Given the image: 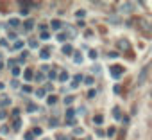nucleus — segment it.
<instances>
[{"label":"nucleus","mask_w":152,"mask_h":140,"mask_svg":"<svg viewBox=\"0 0 152 140\" xmlns=\"http://www.w3.org/2000/svg\"><path fill=\"white\" fill-rule=\"evenodd\" d=\"M23 77H25V81H31L32 77H34V72H32V68H27L25 72H23Z\"/></svg>","instance_id":"obj_5"},{"label":"nucleus","mask_w":152,"mask_h":140,"mask_svg":"<svg viewBox=\"0 0 152 140\" xmlns=\"http://www.w3.org/2000/svg\"><path fill=\"white\" fill-rule=\"evenodd\" d=\"M29 47L31 49H38V41H29Z\"/></svg>","instance_id":"obj_35"},{"label":"nucleus","mask_w":152,"mask_h":140,"mask_svg":"<svg viewBox=\"0 0 152 140\" xmlns=\"http://www.w3.org/2000/svg\"><path fill=\"white\" fill-rule=\"evenodd\" d=\"M27 110H29V111H36L38 108H36V104H29V106H27Z\"/></svg>","instance_id":"obj_38"},{"label":"nucleus","mask_w":152,"mask_h":140,"mask_svg":"<svg viewBox=\"0 0 152 140\" xmlns=\"http://www.w3.org/2000/svg\"><path fill=\"white\" fill-rule=\"evenodd\" d=\"M73 52V49H72V45H64L63 47V54H66V56H70Z\"/></svg>","instance_id":"obj_12"},{"label":"nucleus","mask_w":152,"mask_h":140,"mask_svg":"<svg viewBox=\"0 0 152 140\" xmlns=\"http://www.w3.org/2000/svg\"><path fill=\"white\" fill-rule=\"evenodd\" d=\"M116 49H120V50H129V49H131L129 40H118V41H116Z\"/></svg>","instance_id":"obj_2"},{"label":"nucleus","mask_w":152,"mask_h":140,"mask_svg":"<svg viewBox=\"0 0 152 140\" xmlns=\"http://www.w3.org/2000/svg\"><path fill=\"white\" fill-rule=\"evenodd\" d=\"M113 117H115L116 120H120V119H122V113H120V108H115V110H113Z\"/></svg>","instance_id":"obj_14"},{"label":"nucleus","mask_w":152,"mask_h":140,"mask_svg":"<svg viewBox=\"0 0 152 140\" xmlns=\"http://www.w3.org/2000/svg\"><path fill=\"white\" fill-rule=\"evenodd\" d=\"M132 7H134V6H132V4H129V2L120 4V11H122V13H131V11H132Z\"/></svg>","instance_id":"obj_4"},{"label":"nucleus","mask_w":152,"mask_h":140,"mask_svg":"<svg viewBox=\"0 0 152 140\" xmlns=\"http://www.w3.org/2000/svg\"><path fill=\"white\" fill-rule=\"evenodd\" d=\"M72 101H73V97H70V95H68V97L64 99V104H72Z\"/></svg>","instance_id":"obj_41"},{"label":"nucleus","mask_w":152,"mask_h":140,"mask_svg":"<svg viewBox=\"0 0 152 140\" xmlns=\"http://www.w3.org/2000/svg\"><path fill=\"white\" fill-rule=\"evenodd\" d=\"M95 95H97V92H95V90H90V92H88V97H90V99H93Z\"/></svg>","instance_id":"obj_37"},{"label":"nucleus","mask_w":152,"mask_h":140,"mask_svg":"<svg viewBox=\"0 0 152 140\" xmlns=\"http://www.w3.org/2000/svg\"><path fill=\"white\" fill-rule=\"evenodd\" d=\"M34 77H36V81H43V76H41V74H36Z\"/></svg>","instance_id":"obj_44"},{"label":"nucleus","mask_w":152,"mask_h":140,"mask_svg":"<svg viewBox=\"0 0 152 140\" xmlns=\"http://www.w3.org/2000/svg\"><path fill=\"white\" fill-rule=\"evenodd\" d=\"M11 72H13V76H15V77H18V76H20V74H22V70H20V68H18V66H15V68H13V70H11Z\"/></svg>","instance_id":"obj_22"},{"label":"nucleus","mask_w":152,"mask_h":140,"mask_svg":"<svg viewBox=\"0 0 152 140\" xmlns=\"http://www.w3.org/2000/svg\"><path fill=\"white\" fill-rule=\"evenodd\" d=\"M43 140H50V138H43Z\"/></svg>","instance_id":"obj_48"},{"label":"nucleus","mask_w":152,"mask_h":140,"mask_svg":"<svg viewBox=\"0 0 152 140\" xmlns=\"http://www.w3.org/2000/svg\"><path fill=\"white\" fill-rule=\"evenodd\" d=\"M23 25H25V29H27V31H31V29L34 27V20H27Z\"/></svg>","instance_id":"obj_17"},{"label":"nucleus","mask_w":152,"mask_h":140,"mask_svg":"<svg viewBox=\"0 0 152 140\" xmlns=\"http://www.w3.org/2000/svg\"><path fill=\"white\" fill-rule=\"evenodd\" d=\"M84 15H86V11H84V9H79V11H77V18H83Z\"/></svg>","instance_id":"obj_33"},{"label":"nucleus","mask_w":152,"mask_h":140,"mask_svg":"<svg viewBox=\"0 0 152 140\" xmlns=\"http://www.w3.org/2000/svg\"><path fill=\"white\" fill-rule=\"evenodd\" d=\"M0 90H4V83H0Z\"/></svg>","instance_id":"obj_46"},{"label":"nucleus","mask_w":152,"mask_h":140,"mask_svg":"<svg viewBox=\"0 0 152 140\" xmlns=\"http://www.w3.org/2000/svg\"><path fill=\"white\" fill-rule=\"evenodd\" d=\"M22 129V119H16L13 122V131H20Z\"/></svg>","instance_id":"obj_8"},{"label":"nucleus","mask_w":152,"mask_h":140,"mask_svg":"<svg viewBox=\"0 0 152 140\" xmlns=\"http://www.w3.org/2000/svg\"><path fill=\"white\" fill-rule=\"evenodd\" d=\"M50 27H52L54 31H59V29L63 27V24H61L59 20H52V22H50Z\"/></svg>","instance_id":"obj_6"},{"label":"nucleus","mask_w":152,"mask_h":140,"mask_svg":"<svg viewBox=\"0 0 152 140\" xmlns=\"http://www.w3.org/2000/svg\"><path fill=\"white\" fill-rule=\"evenodd\" d=\"M72 119H75V110L73 108H68L66 110V120H72Z\"/></svg>","instance_id":"obj_7"},{"label":"nucleus","mask_w":152,"mask_h":140,"mask_svg":"<svg viewBox=\"0 0 152 140\" xmlns=\"http://www.w3.org/2000/svg\"><path fill=\"white\" fill-rule=\"evenodd\" d=\"M15 49H16V50H22V49H23V41H16V43H15Z\"/></svg>","instance_id":"obj_28"},{"label":"nucleus","mask_w":152,"mask_h":140,"mask_svg":"<svg viewBox=\"0 0 152 140\" xmlns=\"http://www.w3.org/2000/svg\"><path fill=\"white\" fill-rule=\"evenodd\" d=\"M147 74H148V66H143V68H141V72H140V76H138V85H143Z\"/></svg>","instance_id":"obj_3"},{"label":"nucleus","mask_w":152,"mask_h":140,"mask_svg":"<svg viewBox=\"0 0 152 140\" xmlns=\"http://www.w3.org/2000/svg\"><path fill=\"white\" fill-rule=\"evenodd\" d=\"M22 90H23L25 94H31V92H32V88H31L29 85H23V88H22Z\"/></svg>","instance_id":"obj_31"},{"label":"nucleus","mask_w":152,"mask_h":140,"mask_svg":"<svg viewBox=\"0 0 152 140\" xmlns=\"http://www.w3.org/2000/svg\"><path fill=\"white\" fill-rule=\"evenodd\" d=\"M57 124H59V120H57V119H50V120H48V126H50V127H56Z\"/></svg>","instance_id":"obj_24"},{"label":"nucleus","mask_w":152,"mask_h":140,"mask_svg":"<svg viewBox=\"0 0 152 140\" xmlns=\"http://www.w3.org/2000/svg\"><path fill=\"white\" fill-rule=\"evenodd\" d=\"M73 61L75 63H83V54L81 52H73Z\"/></svg>","instance_id":"obj_10"},{"label":"nucleus","mask_w":152,"mask_h":140,"mask_svg":"<svg viewBox=\"0 0 152 140\" xmlns=\"http://www.w3.org/2000/svg\"><path fill=\"white\" fill-rule=\"evenodd\" d=\"M13 115H15L16 119H20V110H18V108H15V110H13Z\"/></svg>","instance_id":"obj_39"},{"label":"nucleus","mask_w":152,"mask_h":140,"mask_svg":"<svg viewBox=\"0 0 152 140\" xmlns=\"http://www.w3.org/2000/svg\"><path fill=\"white\" fill-rule=\"evenodd\" d=\"M118 56H120V54H118V52H115V50H113V52H109V57H113V59H115V57H118Z\"/></svg>","instance_id":"obj_40"},{"label":"nucleus","mask_w":152,"mask_h":140,"mask_svg":"<svg viewBox=\"0 0 152 140\" xmlns=\"http://www.w3.org/2000/svg\"><path fill=\"white\" fill-rule=\"evenodd\" d=\"M0 140H2V138H0Z\"/></svg>","instance_id":"obj_49"},{"label":"nucleus","mask_w":152,"mask_h":140,"mask_svg":"<svg viewBox=\"0 0 152 140\" xmlns=\"http://www.w3.org/2000/svg\"><path fill=\"white\" fill-rule=\"evenodd\" d=\"M90 57H91V59H97V57H99V52L91 49V50H90Z\"/></svg>","instance_id":"obj_25"},{"label":"nucleus","mask_w":152,"mask_h":140,"mask_svg":"<svg viewBox=\"0 0 152 140\" xmlns=\"http://www.w3.org/2000/svg\"><path fill=\"white\" fill-rule=\"evenodd\" d=\"M48 38H50V32H48V31H43V32L39 34V40H43V41L48 40Z\"/></svg>","instance_id":"obj_18"},{"label":"nucleus","mask_w":152,"mask_h":140,"mask_svg":"<svg viewBox=\"0 0 152 140\" xmlns=\"http://www.w3.org/2000/svg\"><path fill=\"white\" fill-rule=\"evenodd\" d=\"M4 119H7V111L6 110H0V120H4Z\"/></svg>","instance_id":"obj_30"},{"label":"nucleus","mask_w":152,"mask_h":140,"mask_svg":"<svg viewBox=\"0 0 152 140\" xmlns=\"http://www.w3.org/2000/svg\"><path fill=\"white\" fill-rule=\"evenodd\" d=\"M11 86H13V88H18V81H16V79H13V81H11Z\"/></svg>","instance_id":"obj_43"},{"label":"nucleus","mask_w":152,"mask_h":140,"mask_svg":"<svg viewBox=\"0 0 152 140\" xmlns=\"http://www.w3.org/2000/svg\"><path fill=\"white\" fill-rule=\"evenodd\" d=\"M2 68H4V63H2V61H0V70H2Z\"/></svg>","instance_id":"obj_45"},{"label":"nucleus","mask_w":152,"mask_h":140,"mask_svg":"<svg viewBox=\"0 0 152 140\" xmlns=\"http://www.w3.org/2000/svg\"><path fill=\"white\" fill-rule=\"evenodd\" d=\"M93 122H95V124H102V122H104V115H95V117H93Z\"/></svg>","instance_id":"obj_15"},{"label":"nucleus","mask_w":152,"mask_h":140,"mask_svg":"<svg viewBox=\"0 0 152 140\" xmlns=\"http://www.w3.org/2000/svg\"><path fill=\"white\" fill-rule=\"evenodd\" d=\"M47 94V90L45 88H39V90H36V97H43Z\"/></svg>","instance_id":"obj_23"},{"label":"nucleus","mask_w":152,"mask_h":140,"mask_svg":"<svg viewBox=\"0 0 152 140\" xmlns=\"http://www.w3.org/2000/svg\"><path fill=\"white\" fill-rule=\"evenodd\" d=\"M124 72H125V68H124L122 65H113V66H109V74H111L115 79H120V77L124 76Z\"/></svg>","instance_id":"obj_1"},{"label":"nucleus","mask_w":152,"mask_h":140,"mask_svg":"<svg viewBox=\"0 0 152 140\" xmlns=\"http://www.w3.org/2000/svg\"><path fill=\"white\" fill-rule=\"evenodd\" d=\"M39 57H41V59H48V57H50V54H48V50H45V49H43V50L39 52Z\"/></svg>","instance_id":"obj_19"},{"label":"nucleus","mask_w":152,"mask_h":140,"mask_svg":"<svg viewBox=\"0 0 152 140\" xmlns=\"http://www.w3.org/2000/svg\"><path fill=\"white\" fill-rule=\"evenodd\" d=\"M93 83H95V81H93V77H91V76L84 77V85H86V86H93Z\"/></svg>","instance_id":"obj_13"},{"label":"nucleus","mask_w":152,"mask_h":140,"mask_svg":"<svg viewBox=\"0 0 152 140\" xmlns=\"http://www.w3.org/2000/svg\"><path fill=\"white\" fill-rule=\"evenodd\" d=\"M41 133H43L41 127H34V129H32V135H34V136H36V135H41Z\"/></svg>","instance_id":"obj_29"},{"label":"nucleus","mask_w":152,"mask_h":140,"mask_svg":"<svg viewBox=\"0 0 152 140\" xmlns=\"http://www.w3.org/2000/svg\"><path fill=\"white\" fill-rule=\"evenodd\" d=\"M7 65H9V66H11V70H13V68H15V65H16V61H15V59H9V61H7Z\"/></svg>","instance_id":"obj_36"},{"label":"nucleus","mask_w":152,"mask_h":140,"mask_svg":"<svg viewBox=\"0 0 152 140\" xmlns=\"http://www.w3.org/2000/svg\"><path fill=\"white\" fill-rule=\"evenodd\" d=\"M0 104H2V106H9V104H11V99L4 95V99H2V101H0Z\"/></svg>","instance_id":"obj_20"},{"label":"nucleus","mask_w":152,"mask_h":140,"mask_svg":"<svg viewBox=\"0 0 152 140\" xmlns=\"http://www.w3.org/2000/svg\"><path fill=\"white\" fill-rule=\"evenodd\" d=\"M56 76H57L56 70H50V72H48V77H50V79H56Z\"/></svg>","instance_id":"obj_34"},{"label":"nucleus","mask_w":152,"mask_h":140,"mask_svg":"<svg viewBox=\"0 0 152 140\" xmlns=\"http://www.w3.org/2000/svg\"><path fill=\"white\" fill-rule=\"evenodd\" d=\"M9 25H11V27H18V25H20V20H18V18H11V20H9Z\"/></svg>","instance_id":"obj_16"},{"label":"nucleus","mask_w":152,"mask_h":140,"mask_svg":"<svg viewBox=\"0 0 152 140\" xmlns=\"http://www.w3.org/2000/svg\"><path fill=\"white\" fill-rule=\"evenodd\" d=\"M113 135H115V127H109L107 129V136H113Z\"/></svg>","instance_id":"obj_42"},{"label":"nucleus","mask_w":152,"mask_h":140,"mask_svg":"<svg viewBox=\"0 0 152 140\" xmlns=\"http://www.w3.org/2000/svg\"><path fill=\"white\" fill-rule=\"evenodd\" d=\"M57 40H59V41H64V40H66V34H64V32H57Z\"/></svg>","instance_id":"obj_27"},{"label":"nucleus","mask_w":152,"mask_h":140,"mask_svg":"<svg viewBox=\"0 0 152 140\" xmlns=\"http://www.w3.org/2000/svg\"><path fill=\"white\" fill-rule=\"evenodd\" d=\"M148 54H152V47H150V50H148Z\"/></svg>","instance_id":"obj_47"},{"label":"nucleus","mask_w":152,"mask_h":140,"mask_svg":"<svg viewBox=\"0 0 152 140\" xmlns=\"http://www.w3.org/2000/svg\"><path fill=\"white\" fill-rule=\"evenodd\" d=\"M91 72H93V74H99V72H100V66L93 65V66H91Z\"/></svg>","instance_id":"obj_32"},{"label":"nucleus","mask_w":152,"mask_h":140,"mask_svg":"<svg viewBox=\"0 0 152 140\" xmlns=\"http://www.w3.org/2000/svg\"><path fill=\"white\" fill-rule=\"evenodd\" d=\"M79 81H83V76H75V77H73V83H72V88H77Z\"/></svg>","instance_id":"obj_11"},{"label":"nucleus","mask_w":152,"mask_h":140,"mask_svg":"<svg viewBox=\"0 0 152 140\" xmlns=\"http://www.w3.org/2000/svg\"><path fill=\"white\" fill-rule=\"evenodd\" d=\"M57 79H59L61 83H64V81H68V72H64V70H63V72H59V76H57Z\"/></svg>","instance_id":"obj_9"},{"label":"nucleus","mask_w":152,"mask_h":140,"mask_svg":"<svg viewBox=\"0 0 152 140\" xmlns=\"http://www.w3.org/2000/svg\"><path fill=\"white\" fill-rule=\"evenodd\" d=\"M23 138H25V140H34V135H32V131H27Z\"/></svg>","instance_id":"obj_26"},{"label":"nucleus","mask_w":152,"mask_h":140,"mask_svg":"<svg viewBox=\"0 0 152 140\" xmlns=\"http://www.w3.org/2000/svg\"><path fill=\"white\" fill-rule=\"evenodd\" d=\"M47 102H48V104H56V102H57V97H56V95H48Z\"/></svg>","instance_id":"obj_21"}]
</instances>
